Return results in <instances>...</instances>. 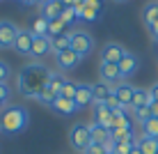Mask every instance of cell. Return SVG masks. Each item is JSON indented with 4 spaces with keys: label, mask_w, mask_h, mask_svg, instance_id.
Instances as JSON below:
<instances>
[{
    "label": "cell",
    "mask_w": 158,
    "mask_h": 154,
    "mask_svg": "<svg viewBox=\"0 0 158 154\" xmlns=\"http://www.w3.org/2000/svg\"><path fill=\"white\" fill-rule=\"evenodd\" d=\"M48 76H51V69H48L41 60L28 62L19 71V76H16V90L25 99H37L39 92L48 85Z\"/></svg>",
    "instance_id": "6da1fadb"
},
{
    "label": "cell",
    "mask_w": 158,
    "mask_h": 154,
    "mask_svg": "<svg viewBox=\"0 0 158 154\" xmlns=\"http://www.w3.org/2000/svg\"><path fill=\"white\" fill-rule=\"evenodd\" d=\"M30 124V113L21 103H9L2 113H0V134L5 136H16L23 134Z\"/></svg>",
    "instance_id": "7a4b0ae2"
},
{
    "label": "cell",
    "mask_w": 158,
    "mask_h": 154,
    "mask_svg": "<svg viewBox=\"0 0 158 154\" xmlns=\"http://www.w3.org/2000/svg\"><path fill=\"white\" fill-rule=\"evenodd\" d=\"M69 42H71V48L76 53H80L83 58L94 51V37L83 28H76V30L69 32Z\"/></svg>",
    "instance_id": "3957f363"
},
{
    "label": "cell",
    "mask_w": 158,
    "mask_h": 154,
    "mask_svg": "<svg viewBox=\"0 0 158 154\" xmlns=\"http://www.w3.org/2000/svg\"><path fill=\"white\" fill-rule=\"evenodd\" d=\"M69 143H71L73 150L78 152H85L92 143V136H89V124L85 122H76L71 129H69Z\"/></svg>",
    "instance_id": "277c9868"
},
{
    "label": "cell",
    "mask_w": 158,
    "mask_h": 154,
    "mask_svg": "<svg viewBox=\"0 0 158 154\" xmlns=\"http://www.w3.org/2000/svg\"><path fill=\"white\" fill-rule=\"evenodd\" d=\"M19 30L21 28L14 23V21H7V19L0 21V51H9V48H14V42H16Z\"/></svg>",
    "instance_id": "5b68a950"
},
{
    "label": "cell",
    "mask_w": 158,
    "mask_h": 154,
    "mask_svg": "<svg viewBox=\"0 0 158 154\" xmlns=\"http://www.w3.org/2000/svg\"><path fill=\"white\" fill-rule=\"evenodd\" d=\"M83 55L80 53H76L73 48H67V51H62V53H57L55 55V64H57V71H71V69H76L80 62H83Z\"/></svg>",
    "instance_id": "8992f818"
},
{
    "label": "cell",
    "mask_w": 158,
    "mask_h": 154,
    "mask_svg": "<svg viewBox=\"0 0 158 154\" xmlns=\"http://www.w3.org/2000/svg\"><path fill=\"white\" fill-rule=\"evenodd\" d=\"M99 81H103V83L112 85L115 87L117 83H122V71H119V64L115 62H99Z\"/></svg>",
    "instance_id": "52a82bcc"
},
{
    "label": "cell",
    "mask_w": 158,
    "mask_h": 154,
    "mask_svg": "<svg viewBox=\"0 0 158 154\" xmlns=\"http://www.w3.org/2000/svg\"><path fill=\"white\" fill-rule=\"evenodd\" d=\"M78 19H85V21H96L101 16V9H103V2L101 0H83L78 5Z\"/></svg>",
    "instance_id": "ba28073f"
},
{
    "label": "cell",
    "mask_w": 158,
    "mask_h": 154,
    "mask_svg": "<svg viewBox=\"0 0 158 154\" xmlns=\"http://www.w3.org/2000/svg\"><path fill=\"white\" fill-rule=\"evenodd\" d=\"M32 44H35L32 32L25 30V28H21L19 35H16V42H14V48H12V51H16L19 55H32Z\"/></svg>",
    "instance_id": "9c48e42d"
},
{
    "label": "cell",
    "mask_w": 158,
    "mask_h": 154,
    "mask_svg": "<svg viewBox=\"0 0 158 154\" xmlns=\"http://www.w3.org/2000/svg\"><path fill=\"white\" fill-rule=\"evenodd\" d=\"M112 95L119 99V103H122V108H126L131 111V103H133V95H135V87L126 83V81H122V83H117L112 87Z\"/></svg>",
    "instance_id": "30bf717a"
},
{
    "label": "cell",
    "mask_w": 158,
    "mask_h": 154,
    "mask_svg": "<svg viewBox=\"0 0 158 154\" xmlns=\"http://www.w3.org/2000/svg\"><path fill=\"white\" fill-rule=\"evenodd\" d=\"M124 55H126V48L119 42H108L106 46L101 48V62H119Z\"/></svg>",
    "instance_id": "8fae6325"
},
{
    "label": "cell",
    "mask_w": 158,
    "mask_h": 154,
    "mask_svg": "<svg viewBox=\"0 0 158 154\" xmlns=\"http://www.w3.org/2000/svg\"><path fill=\"white\" fill-rule=\"evenodd\" d=\"M37 9H39V16H41V19H46L48 23H51V21H57V19H60L64 5L60 2V0H48V2H39V5H37Z\"/></svg>",
    "instance_id": "7c38bea8"
},
{
    "label": "cell",
    "mask_w": 158,
    "mask_h": 154,
    "mask_svg": "<svg viewBox=\"0 0 158 154\" xmlns=\"http://www.w3.org/2000/svg\"><path fill=\"white\" fill-rule=\"evenodd\" d=\"M117 64H119V71H122V78H128V76H133L135 71L140 69V58L135 55V53L126 51V55L119 60Z\"/></svg>",
    "instance_id": "4fadbf2b"
},
{
    "label": "cell",
    "mask_w": 158,
    "mask_h": 154,
    "mask_svg": "<svg viewBox=\"0 0 158 154\" xmlns=\"http://www.w3.org/2000/svg\"><path fill=\"white\" fill-rule=\"evenodd\" d=\"M73 103H76V108H78V111H83V108H87L89 103H94V97H92V85H89V83H80V85H78V92H76Z\"/></svg>",
    "instance_id": "5bb4252c"
},
{
    "label": "cell",
    "mask_w": 158,
    "mask_h": 154,
    "mask_svg": "<svg viewBox=\"0 0 158 154\" xmlns=\"http://www.w3.org/2000/svg\"><path fill=\"white\" fill-rule=\"evenodd\" d=\"M51 111H53V113H57V115H62V117H69V115L78 113V108H76V103L71 101V99H64V97H57L55 101H53Z\"/></svg>",
    "instance_id": "9a60e30c"
},
{
    "label": "cell",
    "mask_w": 158,
    "mask_h": 154,
    "mask_svg": "<svg viewBox=\"0 0 158 154\" xmlns=\"http://www.w3.org/2000/svg\"><path fill=\"white\" fill-rule=\"evenodd\" d=\"M94 122L106 126V129H110L112 124V111L106 106V103H94Z\"/></svg>",
    "instance_id": "2e32d148"
},
{
    "label": "cell",
    "mask_w": 158,
    "mask_h": 154,
    "mask_svg": "<svg viewBox=\"0 0 158 154\" xmlns=\"http://www.w3.org/2000/svg\"><path fill=\"white\" fill-rule=\"evenodd\" d=\"M110 95H112V85L103 83V81L92 83V97H94V103H106V99Z\"/></svg>",
    "instance_id": "e0dca14e"
},
{
    "label": "cell",
    "mask_w": 158,
    "mask_h": 154,
    "mask_svg": "<svg viewBox=\"0 0 158 154\" xmlns=\"http://www.w3.org/2000/svg\"><path fill=\"white\" fill-rule=\"evenodd\" d=\"M151 101H154V99H151L149 90H144V87H135V95H133V103H131V111H138V108H147Z\"/></svg>",
    "instance_id": "ac0fdd59"
},
{
    "label": "cell",
    "mask_w": 158,
    "mask_h": 154,
    "mask_svg": "<svg viewBox=\"0 0 158 154\" xmlns=\"http://www.w3.org/2000/svg\"><path fill=\"white\" fill-rule=\"evenodd\" d=\"M51 51V37H35V44H32V55L35 58H46Z\"/></svg>",
    "instance_id": "d6986e66"
},
{
    "label": "cell",
    "mask_w": 158,
    "mask_h": 154,
    "mask_svg": "<svg viewBox=\"0 0 158 154\" xmlns=\"http://www.w3.org/2000/svg\"><path fill=\"white\" fill-rule=\"evenodd\" d=\"M138 147L142 150V154H158V138H149V136H142V134H140Z\"/></svg>",
    "instance_id": "ffe728a7"
},
{
    "label": "cell",
    "mask_w": 158,
    "mask_h": 154,
    "mask_svg": "<svg viewBox=\"0 0 158 154\" xmlns=\"http://www.w3.org/2000/svg\"><path fill=\"white\" fill-rule=\"evenodd\" d=\"M57 97H60L57 92L53 90V87H48V85H46V87H44V90L39 92V97H37L35 101H37V103H41V106H46V108H51V106H53V101H55Z\"/></svg>",
    "instance_id": "44dd1931"
},
{
    "label": "cell",
    "mask_w": 158,
    "mask_h": 154,
    "mask_svg": "<svg viewBox=\"0 0 158 154\" xmlns=\"http://www.w3.org/2000/svg\"><path fill=\"white\" fill-rule=\"evenodd\" d=\"M30 32H32V37H48V21L37 16L30 25Z\"/></svg>",
    "instance_id": "7402d4cb"
},
{
    "label": "cell",
    "mask_w": 158,
    "mask_h": 154,
    "mask_svg": "<svg viewBox=\"0 0 158 154\" xmlns=\"http://www.w3.org/2000/svg\"><path fill=\"white\" fill-rule=\"evenodd\" d=\"M67 48H71V42H69V32L67 35H62V37H55V39H51V51L55 53H62V51H67Z\"/></svg>",
    "instance_id": "603a6c76"
},
{
    "label": "cell",
    "mask_w": 158,
    "mask_h": 154,
    "mask_svg": "<svg viewBox=\"0 0 158 154\" xmlns=\"http://www.w3.org/2000/svg\"><path fill=\"white\" fill-rule=\"evenodd\" d=\"M67 28L69 25L64 23V21H51V23H48V37H51V39H55V37H62V35H67Z\"/></svg>",
    "instance_id": "cb8c5ba5"
},
{
    "label": "cell",
    "mask_w": 158,
    "mask_h": 154,
    "mask_svg": "<svg viewBox=\"0 0 158 154\" xmlns=\"http://www.w3.org/2000/svg\"><path fill=\"white\" fill-rule=\"evenodd\" d=\"M64 83H67V76H64L62 71H53V69H51V76H48V87H53V90L60 95V90H62Z\"/></svg>",
    "instance_id": "d4e9b609"
},
{
    "label": "cell",
    "mask_w": 158,
    "mask_h": 154,
    "mask_svg": "<svg viewBox=\"0 0 158 154\" xmlns=\"http://www.w3.org/2000/svg\"><path fill=\"white\" fill-rule=\"evenodd\" d=\"M142 136L158 138V117H149V120L142 122Z\"/></svg>",
    "instance_id": "484cf974"
},
{
    "label": "cell",
    "mask_w": 158,
    "mask_h": 154,
    "mask_svg": "<svg viewBox=\"0 0 158 154\" xmlns=\"http://www.w3.org/2000/svg\"><path fill=\"white\" fill-rule=\"evenodd\" d=\"M138 138H140V136H133L131 140H124V143H112V145H115L112 152H115V154H128L135 145H138Z\"/></svg>",
    "instance_id": "4316f807"
},
{
    "label": "cell",
    "mask_w": 158,
    "mask_h": 154,
    "mask_svg": "<svg viewBox=\"0 0 158 154\" xmlns=\"http://www.w3.org/2000/svg\"><path fill=\"white\" fill-rule=\"evenodd\" d=\"M78 85L80 83H76V81H69L67 78V83L62 85V90H60V97H64V99H76V92H78Z\"/></svg>",
    "instance_id": "83f0119b"
},
{
    "label": "cell",
    "mask_w": 158,
    "mask_h": 154,
    "mask_svg": "<svg viewBox=\"0 0 158 154\" xmlns=\"http://www.w3.org/2000/svg\"><path fill=\"white\" fill-rule=\"evenodd\" d=\"M142 19H144V25L158 21V2H149V5H147L144 12H142Z\"/></svg>",
    "instance_id": "f1b7e54d"
},
{
    "label": "cell",
    "mask_w": 158,
    "mask_h": 154,
    "mask_svg": "<svg viewBox=\"0 0 158 154\" xmlns=\"http://www.w3.org/2000/svg\"><path fill=\"white\" fill-rule=\"evenodd\" d=\"M76 19H78V9H76V7H64L62 14H60V21H64L67 25H71Z\"/></svg>",
    "instance_id": "f546056e"
},
{
    "label": "cell",
    "mask_w": 158,
    "mask_h": 154,
    "mask_svg": "<svg viewBox=\"0 0 158 154\" xmlns=\"http://www.w3.org/2000/svg\"><path fill=\"white\" fill-rule=\"evenodd\" d=\"M0 103L9 106L12 103V85L9 83H0Z\"/></svg>",
    "instance_id": "4dcf8cb0"
},
{
    "label": "cell",
    "mask_w": 158,
    "mask_h": 154,
    "mask_svg": "<svg viewBox=\"0 0 158 154\" xmlns=\"http://www.w3.org/2000/svg\"><path fill=\"white\" fill-rule=\"evenodd\" d=\"M9 78H12V67L5 60H0V83H9Z\"/></svg>",
    "instance_id": "1f68e13d"
},
{
    "label": "cell",
    "mask_w": 158,
    "mask_h": 154,
    "mask_svg": "<svg viewBox=\"0 0 158 154\" xmlns=\"http://www.w3.org/2000/svg\"><path fill=\"white\" fill-rule=\"evenodd\" d=\"M83 154H108V147L99 145V143H89V147H87Z\"/></svg>",
    "instance_id": "d6a6232c"
},
{
    "label": "cell",
    "mask_w": 158,
    "mask_h": 154,
    "mask_svg": "<svg viewBox=\"0 0 158 154\" xmlns=\"http://www.w3.org/2000/svg\"><path fill=\"white\" fill-rule=\"evenodd\" d=\"M131 113L135 115V120H138L140 124H142L144 120H149V117H151V111H149V106H147V108H138V111H131Z\"/></svg>",
    "instance_id": "836d02e7"
},
{
    "label": "cell",
    "mask_w": 158,
    "mask_h": 154,
    "mask_svg": "<svg viewBox=\"0 0 158 154\" xmlns=\"http://www.w3.org/2000/svg\"><path fill=\"white\" fill-rule=\"evenodd\" d=\"M106 106L110 108V111H117V108H122V103H119V99L115 95H110V97L106 99Z\"/></svg>",
    "instance_id": "e575fe53"
},
{
    "label": "cell",
    "mask_w": 158,
    "mask_h": 154,
    "mask_svg": "<svg viewBox=\"0 0 158 154\" xmlns=\"http://www.w3.org/2000/svg\"><path fill=\"white\" fill-rule=\"evenodd\" d=\"M147 30H149V35H151V37H154V39L158 42V21L149 23V25H147Z\"/></svg>",
    "instance_id": "d590c367"
},
{
    "label": "cell",
    "mask_w": 158,
    "mask_h": 154,
    "mask_svg": "<svg viewBox=\"0 0 158 154\" xmlns=\"http://www.w3.org/2000/svg\"><path fill=\"white\" fill-rule=\"evenodd\" d=\"M149 111H151V117H158V99H154L149 103Z\"/></svg>",
    "instance_id": "8d00e7d4"
},
{
    "label": "cell",
    "mask_w": 158,
    "mask_h": 154,
    "mask_svg": "<svg viewBox=\"0 0 158 154\" xmlns=\"http://www.w3.org/2000/svg\"><path fill=\"white\" fill-rule=\"evenodd\" d=\"M60 2H62L64 7H78V5L83 2V0H60Z\"/></svg>",
    "instance_id": "74e56055"
},
{
    "label": "cell",
    "mask_w": 158,
    "mask_h": 154,
    "mask_svg": "<svg viewBox=\"0 0 158 154\" xmlns=\"http://www.w3.org/2000/svg\"><path fill=\"white\" fill-rule=\"evenodd\" d=\"M149 95H151V99H158V81L149 87Z\"/></svg>",
    "instance_id": "f35d334b"
},
{
    "label": "cell",
    "mask_w": 158,
    "mask_h": 154,
    "mask_svg": "<svg viewBox=\"0 0 158 154\" xmlns=\"http://www.w3.org/2000/svg\"><path fill=\"white\" fill-rule=\"evenodd\" d=\"M16 2H21V5H25V7H30V5H37L39 0H16Z\"/></svg>",
    "instance_id": "ab89813d"
},
{
    "label": "cell",
    "mask_w": 158,
    "mask_h": 154,
    "mask_svg": "<svg viewBox=\"0 0 158 154\" xmlns=\"http://www.w3.org/2000/svg\"><path fill=\"white\" fill-rule=\"evenodd\" d=\"M128 154H142V150H140V147H138V145H135V147H133V150H131Z\"/></svg>",
    "instance_id": "60d3db41"
},
{
    "label": "cell",
    "mask_w": 158,
    "mask_h": 154,
    "mask_svg": "<svg viewBox=\"0 0 158 154\" xmlns=\"http://www.w3.org/2000/svg\"><path fill=\"white\" fill-rule=\"evenodd\" d=\"M115 2H128V0H115Z\"/></svg>",
    "instance_id": "b9f144b4"
},
{
    "label": "cell",
    "mask_w": 158,
    "mask_h": 154,
    "mask_svg": "<svg viewBox=\"0 0 158 154\" xmlns=\"http://www.w3.org/2000/svg\"><path fill=\"white\" fill-rule=\"evenodd\" d=\"M108 154H115V152H108Z\"/></svg>",
    "instance_id": "7bdbcfd3"
}]
</instances>
